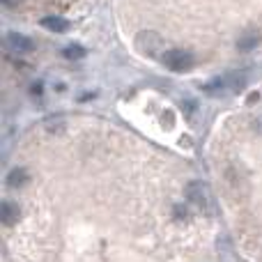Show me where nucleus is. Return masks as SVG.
<instances>
[{
    "mask_svg": "<svg viewBox=\"0 0 262 262\" xmlns=\"http://www.w3.org/2000/svg\"><path fill=\"white\" fill-rule=\"evenodd\" d=\"M161 62L166 64L170 72H189L193 67L195 58L186 49H168L161 53Z\"/></svg>",
    "mask_w": 262,
    "mask_h": 262,
    "instance_id": "obj_1",
    "label": "nucleus"
},
{
    "mask_svg": "<svg viewBox=\"0 0 262 262\" xmlns=\"http://www.w3.org/2000/svg\"><path fill=\"white\" fill-rule=\"evenodd\" d=\"M186 198L200 209V212H209L212 209V198H209V191L203 182H191L186 186Z\"/></svg>",
    "mask_w": 262,
    "mask_h": 262,
    "instance_id": "obj_2",
    "label": "nucleus"
},
{
    "mask_svg": "<svg viewBox=\"0 0 262 262\" xmlns=\"http://www.w3.org/2000/svg\"><path fill=\"white\" fill-rule=\"evenodd\" d=\"M136 49L145 55H159L163 49V39L152 30H145L136 37Z\"/></svg>",
    "mask_w": 262,
    "mask_h": 262,
    "instance_id": "obj_3",
    "label": "nucleus"
},
{
    "mask_svg": "<svg viewBox=\"0 0 262 262\" xmlns=\"http://www.w3.org/2000/svg\"><path fill=\"white\" fill-rule=\"evenodd\" d=\"M7 46L12 51H16V53H28V51L35 49V41H32L30 37L21 35V32H9L7 35Z\"/></svg>",
    "mask_w": 262,
    "mask_h": 262,
    "instance_id": "obj_4",
    "label": "nucleus"
},
{
    "mask_svg": "<svg viewBox=\"0 0 262 262\" xmlns=\"http://www.w3.org/2000/svg\"><path fill=\"white\" fill-rule=\"evenodd\" d=\"M41 26L51 32H67L69 30V21L62 16H44L41 18Z\"/></svg>",
    "mask_w": 262,
    "mask_h": 262,
    "instance_id": "obj_5",
    "label": "nucleus"
},
{
    "mask_svg": "<svg viewBox=\"0 0 262 262\" xmlns=\"http://www.w3.org/2000/svg\"><path fill=\"white\" fill-rule=\"evenodd\" d=\"M258 44H260V35L255 30L244 32V35L237 39V49H239V51H253Z\"/></svg>",
    "mask_w": 262,
    "mask_h": 262,
    "instance_id": "obj_6",
    "label": "nucleus"
},
{
    "mask_svg": "<svg viewBox=\"0 0 262 262\" xmlns=\"http://www.w3.org/2000/svg\"><path fill=\"white\" fill-rule=\"evenodd\" d=\"M62 55H64V58H67V60H83V58H85V55H88V51L83 49L81 44H69L67 49L62 51Z\"/></svg>",
    "mask_w": 262,
    "mask_h": 262,
    "instance_id": "obj_7",
    "label": "nucleus"
},
{
    "mask_svg": "<svg viewBox=\"0 0 262 262\" xmlns=\"http://www.w3.org/2000/svg\"><path fill=\"white\" fill-rule=\"evenodd\" d=\"M16 214H18V209L14 207L12 203H3V223H14V219H16Z\"/></svg>",
    "mask_w": 262,
    "mask_h": 262,
    "instance_id": "obj_8",
    "label": "nucleus"
},
{
    "mask_svg": "<svg viewBox=\"0 0 262 262\" xmlns=\"http://www.w3.org/2000/svg\"><path fill=\"white\" fill-rule=\"evenodd\" d=\"M23 182H26V172L23 170H12L9 172V184L12 186H21Z\"/></svg>",
    "mask_w": 262,
    "mask_h": 262,
    "instance_id": "obj_9",
    "label": "nucleus"
}]
</instances>
